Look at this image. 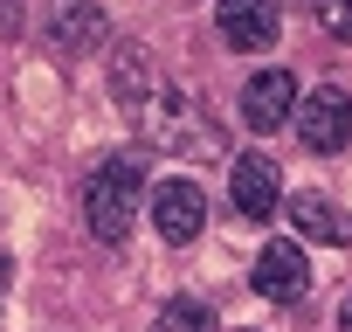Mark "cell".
I'll return each mask as SVG.
<instances>
[{
    "instance_id": "cell-1",
    "label": "cell",
    "mask_w": 352,
    "mask_h": 332,
    "mask_svg": "<svg viewBox=\"0 0 352 332\" xmlns=\"http://www.w3.org/2000/svg\"><path fill=\"white\" fill-rule=\"evenodd\" d=\"M83 215H90V236L97 242H124L131 236V222L145 215V159L138 152H118V159H104L90 174Z\"/></svg>"
},
{
    "instance_id": "cell-2",
    "label": "cell",
    "mask_w": 352,
    "mask_h": 332,
    "mask_svg": "<svg viewBox=\"0 0 352 332\" xmlns=\"http://www.w3.org/2000/svg\"><path fill=\"white\" fill-rule=\"evenodd\" d=\"M297 138L311 145V152H345L352 145V97L345 90H311V97H297Z\"/></svg>"
},
{
    "instance_id": "cell-3",
    "label": "cell",
    "mask_w": 352,
    "mask_h": 332,
    "mask_svg": "<svg viewBox=\"0 0 352 332\" xmlns=\"http://www.w3.org/2000/svg\"><path fill=\"white\" fill-rule=\"evenodd\" d=\"M297 118V76L290 70H256L249 83H242V125L249 132H276V125H290Z\"/></svg>"
},
{
    "instance_id": "cell-4",
    "label": "cell",
    "mask_w": 352,
    "mask_h": 332,
    "mask_svg": "<svg viewBox=\"0 0 352 332\" xmlns=\"http://www.w3.org/2000/svg\"><path fill=\"white\" fill-rule=\"evenodd\" d=\"M152 229L166 242H194L208 229V194L194 180H152Z\"/></svg>"
},
{
    "instance_id": "cell-5",
    "label": "cell",
    "mask_w": 352,
    "mask_h": 332,
    "mask_svg": "<svg viewBox=\"0 0 352 332\" xmlns=\"http://www.w3.org/2000/svg\"><path fill=\"white\" fill-rule=\"evenodd\" d=\"M42 28H49V42H56L63 56H90V49L111 35V21H104L97 0H49V8H42Z\"/></svg>"
},
{
    "instance_id": "cell-6",
    "label": "cell",
    "mask_w": 352,
    "mask_h": 332,
    "mask_svg": "<svg viewBox=\"0 0 352 332\" xmlns=\"http://www.w3.org/2000/svg\"><path fill=\"white\" fill-rule=\"evenodd\" d=\"M249 284H256L270 304H297V298L311 291V263H304V249H297V242H263V256H256Z\"/></svg>"
},
{
    "instance_id": "cell-7",
    "label": "cell",
    "mask_w": 352,
    "mask_h": 332,
    "mask_svg": "<svg viewBox=\"0 0 352 332\" xmlns=\"http://www.w3.org/2000/svg\"><path fill=\"white\" fill-rule=\"evenodd\" d=\"M214 28H221L228 49H270L283 21H276V0H221V8H214Z\"/></svg>"
},
{
    "instance_id": "cell-8",
    "label": "cell",
    "mask_w": 352,
    "mask_h": 332,
    "mask_svg": "<svg viewBox=\"0 0 352 332\" xmlns=\"http://www.w3.org/2000/svg\"><path fill=\"white\" fill-rule=\"evenodd\" d=\"M111 97H118V104H124L131 118H138V111H145V104L159 97V76H152V56H145L138 42H118V49H111Z\"/></svg>"
},
{
    "instance_id": "cell-9",
    "label": "cell",
    "mask_w": 352,
    "mask_h": 332,
    "mask_svg": "<svg viewBox=\"0 0 352 332\" xmlns=\"http://www.w3.org/2000/svg\"><path fill=\"white\" fill-rule=\"evenodd\" d=\"M228 187H235V208H242L249 222L276 215V201H283V180H276V166H270V159H235Z\"/></svg>"
},
{
    "instance_id": "cell-10",
    "label": "cell",
    "mask_w": 352,
    "mask_h": 332,
    "mask_svg": "<svg viewBox=\"0 0 352 332\" xmlns=\"http://www.w3.org/2000/svg\"><path fill=\"white\" fill-rule=\"evenodd\" d=\"M290 222H297V236H311V242H352V215L338 208V201H324V194H297L290 201Z\"/></svg>"
},
{
    "instance_id": "cell-11",
    "label": "cell",
    "mask_w": 352,
    "mask_h": 332,
    "mask_svg": "<svg viewBox=\"0 0 352 332\" xmlns=\"http://www.w3.org/2000/svg\"><path fill=\"white\" fill-rule=\"evenodd\" d=\"M152 332H214V311L201 298H173V304H159Z\"/></svg>"
},
{
    "instance_id": "cell-12",
    "label": "cell",
    "mask_w": 352,
    "mask_h": 332,
    "mask_svg": "<svg viewBox=\"0 0 352 332\" xmlns=\"http://www.w3.org/2000/svg\"><path fill=\"white\" fill-rule=\"evenodd\" d=\"M318 21H324V35L352 42V0H318Z\"/></svg>"
},
{
    "instance_id": "cell-13",
    "label": "cell",
    "mask_w": 352,
    "mask_h": 332,
    "mask_svg": "<svg viewBox=\"0 0 352 332\" xmlns=\"http://www.w3.org/2000/svg\"><path fill=\"white\" fill-rule=\"evenodd\" d=\"M338 325H345V332H352V291H345V304H338Z\"/></svg>"
},
{
    "instance_id": "cell-14",
    "label": "cell",
    "mask_w": 352,
    "mask_h": 332,
    "mask_svg": "<svg viewBox=\"0 0 352 332\" xmlns=\"http://www.w3.org/2000/svg\"><path fill=\"white\" fill-rule=\"evenodd\" d=\"M8 277H14V256H0V284H8Z\"/></svg>"
}]
</instances>
